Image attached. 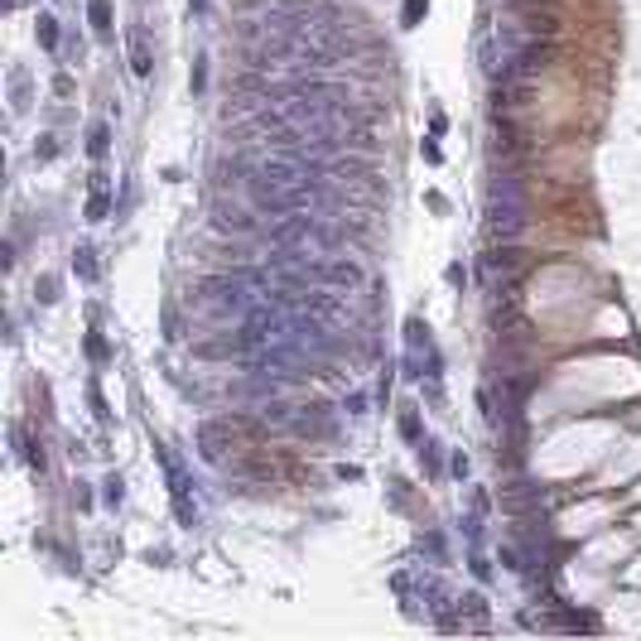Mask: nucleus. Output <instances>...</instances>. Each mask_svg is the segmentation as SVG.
<instances>
[{
    "label": "nucleus",
    "instance_id": "9b49d317",
    "mask_svg": "<svg viewBox=\"0 0 641 641\" xmlns=\"http://www.w3.org/2000/svg\"><path fill=\"white\" fill-rule=\"evenodd\" d=\"M39 299H44V304H54V299H58V280H54V275L39 280Z\"/></svg>",
    "mask_w": 641,
    "mask_h": 641
},
{
    "label": "nucleus",
    "instance_id": "f8f14e48",
    "mask_svg": "<svg viewBox=\"0 0 641 641\" xmlns=\"http://www.w3.org/2000/svg\"><path fill=\"white\" fill-rule=\"evenodd\" d=\"M87 357H97V362H107V343H102V338H97V333H92V338H87Z\"/></svg>",
    "mask_w": 641,
    "mask_h": 641
},
{
    "label": "nucleus",
    "instance_id": "f03ea898",
    "mask_svg": "<svg viewBox=\"0 0 641 641\" xmlns=\"http://www.w3.org/2000/svg\"><path fill=\"white\" fill-rule=\"evenodd\" d=\"M314 280H319V285H333V290H357V285H367V270L357 266V261H319V266H314Z\"/></svg>",
    "mask_w": 641,
    "mask_h": 641
},
{
    "label": "nucleus",
    "instance_id": "6e6552de",
    "mask_svg": "<svg viewBox=\"0 0 641 641\" xmlns=\"http://www.w3.org/2000/svg\"><path fill=\"white\" fill-rule=\"evenodd\" d=\"M401 434H405V444H415V449H420L425 429H420V420H415V410H405V415H401Z\"/></svg>",
    "mask_w": 641,
    "mask_h": 641
},
{
    "label": "nucleus",
    "instance_id": "ddd939ff",
    "mask_svg": "<svg viewBox=\"0 0 641 641\" xmlns=\"http://www.w3.org/2000/svg\"><path fill=\"white\" fill-rule=\"evenodd\" d=\"M87 396H92V410H97V420H107V405H102V391H97V386H92V391H87Z\"/></svg>",
    "mask_w": 641,
    "mask_h": 641
},
{
    "label": "nucleus",
    "instance_id": "9d476101",
    "mask_svg": "<svg viewBox=\"0 0 641 641\" xmlns=\"http://www.w3.org/2000/svg\"><path fill=\"white\" fill-rule=\"evenodd\" d=\"M102 497H107V507H121V497H126V492H121V478H116V473L107 478V492H102Z\"/></svg>",
    "mask_w": 641,
    "mask_h": 641
},
{
    "label": "nucleus",
    "instance_id": "423d86ee",
    "mask_svg": "<svg viewBox=\"0 0 641 641\" xmlns=\"http://www.w3.org/2000/svg\"><path fill=\"white\" fill-rule=\"evenodd\" d=\"M34 25H39V44H44V49H58V20L54 15H39Z\"/></svg>",
    "mask_w": 641,
    "mask_h": 641
},
{
    "label": "nucleus",
    "instance_id": "39448f33",
    "mask_svg": "<svg viewBox=\"0 0 641 641\" xmlns=\"http://www.w3.org/2000/svg\"><path fill=\"white\" fill-rule=\"evenodd\" d=\"M425 10H429V0H405V5H401V25L415 29L420 20H425Z\"/></svg>",
    "mask_w": 641,
    "mask_h": 641
},
{
    "label": "nucleus",
    "instance_id": "f257e3e1",
    "mask_svg": "<svg viewBox=\"0 0 641 641\" xmlns=\"http://www.w3.org/2000/svg\"><path fill=\"white\" fill-rule=\"evenodd\" d=\"M405 348H410L405 376H429V381L439 376V352H434V338L420 319H405Z\"/></svg>",
    "mask_w": 641,
    "mask_h": 641
},
{
    "label": "nucleus",
    "instance_id": "7ed1b4c3",
    "mask_svg": "<svg viewBox=\"0 0 641 641\" xmlns=\"http://www.w3.org/2000/svg\"><path fill=\"white\" fill-rule=\"evenodd\" d=\"M131 68H135V78H150V68H155L150 44H145V29H131Z\"/></svg>",
    "mask_w": 641,
    "mask_h": 641
},
{
    "label": "nucleus",
    "instance_id": "2eb2a0df",
    "mask_svg": "<svg viewBox=\"0 0 641 641\" xmlns=\"http://www.w3.org/2000/svg\"><path fill=\"white\" fill-rule=\"evenodd\" d=\"M188 10H193V15H203V10H208V0H188Z\"/></svg>",
    "mask_w": 641,
    "mask_h": 641
},
{
    "label": "nucleus",
    "instance_id": "20e7f679",
    "mask_svg": "<svg viewBox=\"0 0 641 641\" xmlns=\"http://www.w3.org/2000/svg\"><path fill=\"white\" fill-rule=\"evenodd\" d=\"M87 20L102 39H111V0H87Z\"/></svg>",
    "mask_w": 641,
    "mask_h": 641
},
{
    "label": "nucleus",
    "instance_id": "1a4fd4ad",
    "mask_svg": "<svg viewBox=\"0 0 641 641\" xmlns=\"http://www.w3.org/2000/svg\"><path fill=\"white\" fill-rule=\"evenodd\" d=\"M78 275H82V280H97V261H92V251H87V246L78 251Z\"/></svg>",
    "mask_w": 641,
    "mask_h": 641
},
{
    "label": "nucleus",
    "instance_id": "4468645a",
    "mask_svg": "<svg viewBox=\"0 0 641 641\" xmlns=\"http://www.w3.org/2000/svg\"><path fill=\"white\" fill-rule=\"evenodd\" d=\"M54 92H58V97H68V92H73V82H68V73H58V78H54Z\"/></svg>",
    "mask_w": 641,
    "mask_h": 641
},
{
    "label": "nucleus",
    "instance_id": "0eeeda50",
    "mask_svg": "<svg viewBox=\"0 0 641 641\" xmlns=\"http://www.w3.org/2000/svg\"><path fill=\"white\" fill-rule=\"evenodd\" d=\"M107 140H111L107 126H92V135H87V155H92V160H102V155H107Z\"/></svg>",
    "mask_w": 641,
    "mask_h": 641
}]
</instances>
